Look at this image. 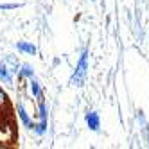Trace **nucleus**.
<instances>
[{
	"label": "nucleus",
	"instance_id": "nucleus-1",
	"mask_svg": "<svg viewBox=\"0 0 149 149\" xmlns=\"http://www.w3.org/2000/svg\"><path fill=\"white\" fill-rule=\"evenodd\" d=\"M88 68H90V50L84 49L81 52L77 63H76V68H74L72 76H70V84L72 86H76V88L83 86L86 77H88Z\"/></svg>",
	"mask_w": 149,
	"mask_h": 149
},
{
	"label": "nucleus",
	"instance_id": "nucleus-2",
	"mask_svg": "<svg viewBox=\"0 0 149 149\" xmlns=\"http://www.w3.org/2000/svg\"><path fill=\"white\" fill-rule=\"evenodd\" d=\"M15 113H16L20 124H22L24 127H27V130H33V126H34V119H33V117H31V113L27 111L24 101H18V102L15 104Z\"/></svg>",
	"mask_w": 149,
	"mask_h": 149
},
{
	"label": "nucleus",
	"instance_id": "nucleus-3",
	"mask_svg": "<svg viewBox=\"0 0 149 149\" xmlns=\"http://www.w3.org/2000/svg\"><path fill=\"white\" fill-rule=\"evenodd\" d=\"M27 92H29V97L33 99V101L43 99V86H41V83L36 81L34 77L29 79V83H27Z\"/></svg>",
	"mask_w": 149,
	"mask_h": 149
},
{
	"label": "nucleus",
	"instance_id": "nucleus-4",
	"mask_svg": "<svg viewBox=\"0 0 149 149\" xmlns=\"http://www.w3.org/2000/svg\"><path fill=\"white\" fill-rule=\"evenodd\" d=\"M84 122H86V126H88L90 131L97 133L101 130V117H99L97 111H93V110H88L86 111V115H84Z\"/></svg>",
	"mask_w": 149,
	"mask_h": 149
},
{
	"label": "nucleus",
	"instance_id": "nucleus-5",
	"mask_svg": "<svg viewBox=\"0 0 149 149\" xmlns=\"http://www.w3.org/2000/svg\"><path fill=\"white\" fill-rule=\"evenodd\" d=\"M0 83L4 86H15V74L0 61Z\"/></svg>",
	"mask_w": 149,
	"mask_h": 149
},
{
	"label": "nucleus",
	"instance_id": "nucleus-6",
	"mask_svg": "<svg viewBox=\"0 0 149 149\" xmlns=\"http://www.w3.org/2000/svg\"><path fill=\"white\" fill-rule=\"evenodd\" d=\"M16 50L27 56H36L38 54V47L33 41H16Z\"/></svg>",
	"mask_w": 149,
	"mask_h": 149
},
{
	"label": "nucleus",
	"instance_id": "nucleus-7",
	"mask_svg": "<svg viewBox=\"0 0 149 149\" xmlns=\"http://www.w3.org/2000/svg\"><path fill=\"white\" fill-rule=\"evenodd\" d=\"M18 81H29L34 77V67L31 63H22L20 65V70H18Z\"/></svg>",
	"mask_w": 149,
	"mask_h": 149
},
{
	"label": "nucleus",
	"instance_id": "nucleus-8",
	"mask_svg": "<svg viewBox=\"0 0 149 149\" xmlns=\"http://www.w3.org/2000/svg\"><path fill=\"white\" fill-rule=\"evenodd\" d=\"M2 63H4V65H6L9 70H11L13 74H18L20 65H22V63L16 59V56H13V54H6V56L2 58Z\"/></svg>",
	"mask_w": 149,
	"mask_h": 149
},
{
	"label": "nucleus",
	"instance_id": "nucleus-9",
	"mask_svg": "<svg viewBox=\"0 0 149 149\" xmlns=\"http://www.w3.org/2000/svg\"><path fill=\"white\" fill-rule=\"evenodd\" d=\"M136 122L140 124V131H142V136H144L146 144L149 146V124H147V120L144 119V113H142V111H138V113H136Z\"/></svg>",
	"mask_w": 149,
	"mask_h": 149
},
{
	"label": "nucleus",
	"instance_id": "nucleus-10",
	"mask_svg": "<svg viewBox=\"0 0 149 149\" xmlns=\"http://www.w3.org/2000/svg\"><path fill=\"white\" fill-rule=\"evenodd\" d=\"M4 110H11V101H9V95L0 83V113H4Z\"/></svg>",
	"mask_w": 149,
	"mask_h": 149
},
{
	"label": "nucleus",
	"instance_id": "nucleus-11",
	"mask_svg": "<svg viewBox=\"0 0 149 149\" xmlns=\"http://www.w3.org/2000/svg\"><path fill=\"white\" fill-rule=\"evenodd\" d=\"M20 7V4H0V11H4V9H16Z\"/></svg>",
	"mask_w": 149,
	"mask_h": 149
}]
</instances>
